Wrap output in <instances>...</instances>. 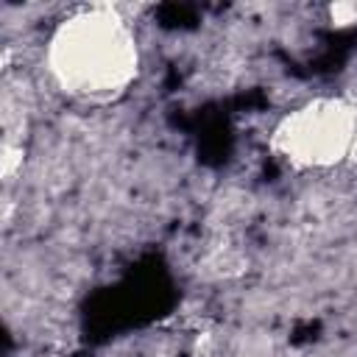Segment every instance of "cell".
<instances>
[{"label":"cell","instance_id":"cell-1","mask_svg":"<svg viewBox=\"0 0 357 357\" xmlns=\"http://www.w3.org/2000/svg\"><path fill=\"white\" fill-rule=\"evenodd\" d=\"M47 70L67 95L109 103L139 75L134 31L112 6L78 8L56 25L47 42Z\"/></svg>","mask_w":357,"mask_h":357},{"label":"cell","instance_id":"cell-4","mask_svg":"<svg viewBox=\"0 0 357 357\" xmlns=\"http://www.w3.org/2000/svg\"><path fill=\"white\" fill-rule=\"evenodd\" d=\"M17 165H22V148L6 145L3 148V176H11Z\"/></svg>","mask_w":357,"mask_h":357},{"label":"cell","instance_id":"cell-2","mask_svg":"<svg viewBox=\"0 0 357 357\" xmlns=\"http://www.w3.org/2000/svg\"><path fill=\"white\" fill-rule=\"evenodd\" d=\"M357 139V106L346 98H315L271 134V148L293 167H332L351 159Z\"/></svg>","mask_w":357,"mask_h":357},{"label":"cell","instance_id":"cell-3","mask_svg":"<svg viewBox=\"0 0 357 357\" xmlns=\"http://www.w3.org/2000/svg\"><path fill=\"white\" fill-rule=\"evenodd\" d=\"M326 14H329V22L335 25V28H346V25H354L357 22V3H332L329 8H326Z\"/></svg>","mask_w":357,"mask_h":357}]
</instances>
